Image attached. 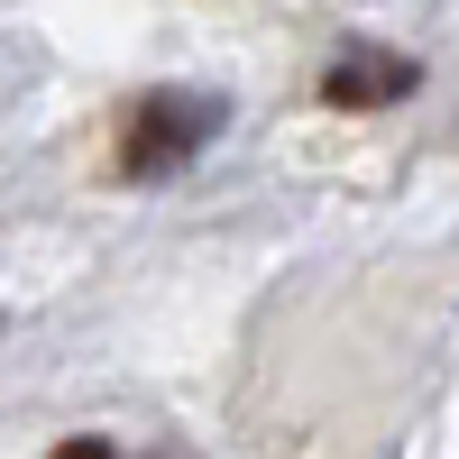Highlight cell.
I'll return each mask as SVG.
<instances>
[{
    "instance_id": "obj_1",
    "label": "cell",
    "mask_w": 459,
    "mask_h": 459,
    "mask_svg": "<svg viewBox=\"0 0 459 459\" xmlns=\"http://www.w3.org/2000/svg\"><path fill=\"white\" fill-rule=\"evenodd\" d=\"M212 138H221V101H212V92L166 83V92H138V101L120 110L110 166H120L129 184H166V175H184V166H194Z\"/></svg>"
},
{
    "instance_id": "obj_2",
    "label": "cell",
    "mask_w": 459,
    "mask_h": 459,
    "mask_svg": "<svg viewBox=\"0 0 459 459\" xmlns=\"http://www.w3.org/2000/svg\"><path fill=\"white\" fill-rule=\"evenodd\" d=\"M413 83H423L413 56L350 47V56H331V74H322V110H395V101H413Z\"/></svg>"
}]
</instances>
